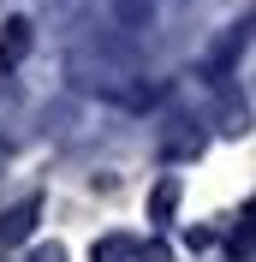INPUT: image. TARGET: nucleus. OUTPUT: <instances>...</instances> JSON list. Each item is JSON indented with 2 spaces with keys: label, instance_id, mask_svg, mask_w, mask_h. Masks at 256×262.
I'll return each mask as SVG.
<instances>
[{
  "label": "nucleus",
  "instance_id": "f257e3e1",
  "mask_svg": "<svg viewBox=\"0 0 256 262\" xmlns=\"http://www.w3.org/2000/svg\"><path fill=\"white\" fill-rule=\"evenodd\" d=\"M36 214H42V196H24L18 209L0 214V256H6V250H18V245L36 232Z\"/></svg>",
  "mask_w": 256,
  "mask_h": 262
},
{
  "label": "nucleus",
  "instance_id": "39448f33",
  "mask_svg": "<svg viewBox=\"0 0 256 262\" xmlns=\"http://www.w3.org/2000/svg\"><path fill=\"white\" fill-rule=\"evenodd\" d=\"M137 256H143V245L125 238V232H113V238H101V245H96V262H137Z\"/></svg>",
  "mask_w": 256,
  "mask_h": 262
},
{
  "label": "nucleus",
  "instance_id": "20e7f679",
  "mask_svg": "<svg viewBox=\"0 0 256 262\" xmlns=\"http://www.w3.org/2000/svg\"><path fill=\"white\" fill-rule=\"evenodd\" d=\"M173 209H179V179H161L155 191H149V221H155V227H167V221H173Z\"/></svg>",
  "mask_w": 256,
  "mask_h": 262
},
{
  "label": "nucleus",
  "instance_id": "7ed1b4c3",
  "mask_svg": "<svg viewBox=\"0 0 256 262\" xmlns=\"http://www.w3.org/2000/svg\"><path fill=\"white\" fill-rule=\"evenodd\" d=\"M179 131H167V137H161V155H167V161H185V155H197V149H203V131L191 125V119H173Z\"/></svg>",
  "mask_w": 256,
  "mask_h": 262
},
{
  "label": "nucleus",
  "instance_id": "0eeeda50",
  "mask_svg": "<svg viewBox=\"0 0 256 262\" xmlns=\"http://www.w3.org/2000/svg\"><path fill=\"white\" fill-rule=\"evenodd\" d=\"M30 262H66V245H42V250H36Z\"/></svg>",
  "mask_w": 256,
  "mask_h": 262
},
{
  "label": "nucleus",
  "instance_id": "f03ea898",
  "mask_svg": "<svg viewBox=\"0 0 256 262\" xmlns=\"http://www.w3.org/2000/svg\"><path fill=\"white\" fill-rule=\"evenodd\" d=\"M24 54H30V18H6L0 24V72H12Z\"/></svg>",
  "mask_w": 256,
  "mask_h": 262
},
{
  "label": "nucleus",
  "instance_id": "6e6552de",
  "mask_svg": "<svg viewBox=\"0 0 256 262\" xmlns=\"http://www.w3.org/2000/svg\"><path fill=\"white\" fill-rule=\"evenodd\" d=\"M0 161H6V137H0Z\"/></svg>",
  "mask_w": 256,
  "mask_h": 262
},
{
  "label": "nucleus",
  "instance_id": "423d86ee",
  "mask_svg": "<svg viewBox=\"0 0 256 262\" xmlns=\"http://www.w3.org/2000/svg\"><path fill=\"white\" fill-rule=\"evenodd\" d=\"M250 250H256V203L244 209V227L232 232V256H250Z\"/></svg>",
  "mask_w": 256,
  "mask_h": 262
}]
</instances>
